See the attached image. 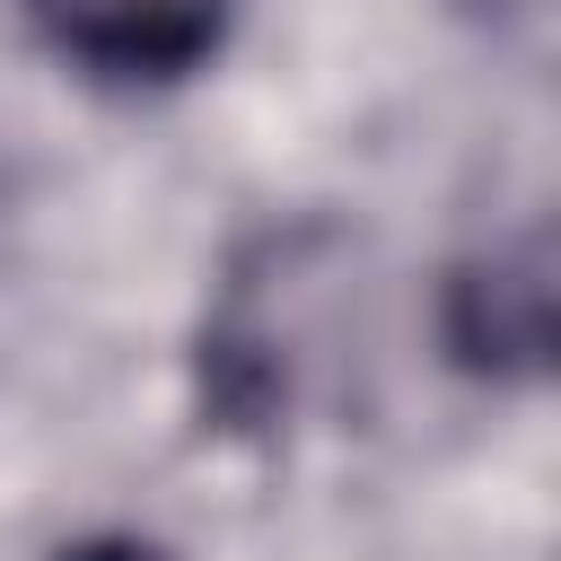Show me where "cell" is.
Instances as JSON below:
<instances>
[{
  "label": "cell",
  "instance_id": "6da1fadb",
  "mask_svg": "<svg viewBox=\"0 0 561 561\" xmlns=\"http://www.w3.org/2000/svg\"><path fill=\"white\" fill-rule=\"evenodd\" d=\"M61 53L114 79H167L210 53L228 0H26Z\"/></svg>",
  "mask_w": 561,
  "mask_h": 561
},
{
  "label": "cell",
  "instance_id": "3957f363",
  "mask_svg": "<svg viewBox=\"0 0 561 561\" xmlns=\"http://www.w3.org/2000/svg\"><path fill=\"white\" fill-rule=\"evenodd\" d=\"M61 561H158V552H140V543H79V552H61Z\"/></svg>",
  "mask_w": 561,
  "mask_h": 561
},
{
  "label": "cell",
  "instance_id": "277c9868",
  "mask_svg": "<svg viewBox=\"0 0 561 561\" xmlns=\"http://www.w3.org/2000/svg\"><path fill=\"white\" fill-rule=\"evenodd\" d=\"M473 9H491V18H535L543 0H473Z\"/></svg>",
  "mask_w": 561,
  "mask_h": 561
},
{
  "label": "cell",
  "instance_id": "7a4b0ae2",
  "mask_svg": "<svg viewBox=\"0 0 561 561\" xmlns=\"http://www.w3.org/2000/svg\"><path fill=\"white\" fill-rule=\"evenodd\" d=\"M552 333V280H543V237L482 254L456 280V351L482 368H535Z\"/></svg>",
  "mask_w": 561,
  "mask_h": 561
}]
</instances>
